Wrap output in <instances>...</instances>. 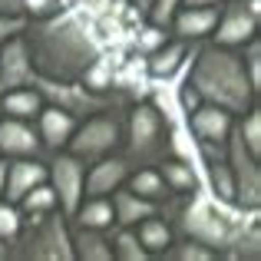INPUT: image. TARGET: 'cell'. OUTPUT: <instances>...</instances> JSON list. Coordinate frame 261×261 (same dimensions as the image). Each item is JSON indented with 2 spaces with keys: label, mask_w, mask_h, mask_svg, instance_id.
<instances>
[{
  "label": "cell",
  "mask_w": 261,
  "mask_h": 261,
  "mask_svg": "<svg viewBox=\"0 0 261 261\" xmlns=\"http://www.w3.org/2000/svg\"><path fill=\"white\" fill-rule=\"evenodd\" d=\"M109 202H113V225H116V228H136L142 218L162 212L155 202L136 195L129 185H119L116 192H109Z\"/></svg>",
  "instance_id": "cell-18"
},
{
  "label": "cell",
  "mask_w": 261,
  "mask_h": 261,
  "mask_svg": "<svg viewBox=\"0 0 261 261\" xmlns=\"http://www.w3.org/2000/svg\"><path fill=\"white\" fill-rule=\"evenodd\" d=\"M0 159H4V155H0Z\"/></svg>",
  "instance_id": "cell-40"
},
{
  "label": "cell",
  "mask_w": 261,
  "mask_h": 261,
  "mask_svg": "<svg viewBox=\"0 0 261 261\" xmlns=\"http://www.w3.org/2000/svg\"><path fill=\"white\" fill-rule=\"evenodd\" d=\"M126 102L129 99H116V102H109V106L83 116V119H76V129H73L66 149H70L73 155H80L83 162H93V159L109 155V152H119L122 149Z\"/></svg>",
  "instance_id": "cell-6"
},
{
  "label": "cell",
  "mask_w": 261,
  "mask_h": 261,
  "mask_svg": "<svg viewBox=\"0 0 261 261\" xmlns=\"http://www.w3.org/2000/svg\"><path fill=\"white\" fill-rule=\"evenodd\" d=\"M225 258H231V261H258L261 258V222L258 218H251V222L238 231V238L231 242V248L225 251Z\"/></svg>",
  "instance_id": "cell-26"
},
{
  "label": "cell",
  "mask_w": 261,
  "mask_h": 261,
  "mask_svg": "<svg viewBox=\"0 0 261 261\" xmlns=\"http://www.w3.org/2000/svg\"><path fill=\"white\" fill-rule=\"evenodd\" d=\"M46 182L57 192V205L63 215H73L76 205L83 202V182H86V162L73 155L70 149L50 152L46 159Z\"/></svg>",
  "instance_id": "cell-10"
},
{
  "label": "cell",
  "mask_w": 261,
  "mask_h": 261,
  "mask_svg": "<svg viewBox=\"0 0 261 261\" xmlns=\"http://www.w3.org/2000/svg\"><path fill=\"white\" fill-rule=\"evenodd\" d=\"M185 7H222L225 0H182Z\"/></svg>",
  "instance_id": "cell-37"
},
{
  "label": "cell",
  "mask_w": 261,
  "mask_h": 261,
  "mask_svg": "<svg viewBox=\"0 0 261 261\" xmlns=\"http://www.w3.org/2000/svg\"><path fill=\"white\" fill-rule=\"evenodd\" d=\"M159 258H169V261H215L218 255H215L212 248H205L202 242H192V238L175 235L172 245H169V248L162 251Z\"/></svg>",
  "instance_id": "cell-29"
},
{
  "label": "cell",
  "mask_w": 261,
  "mask_h": 261,
  "mask_svg": "<svg viewBox=\"0 0 261 261\" xmlns=\"http://www.w3.org/2000/svg\"><path fill=\"white\" fill-rule=\"evenodd\" d=\"M70 0H23V17L27 20H43V17H53V13L66 10Z\"/></svg>",
  "instance_id": "cell-34"
},
{
  "label": "cell",
  "mask_w": 261,
  "mask_h": 261,
  "mask_svg": "<svg viewBox=\"0 0 261 261\" xmlns=\"http://www.w3.org/2000/svg\"><path fill=\"white\" fill-rule=\"evenodd\" d=\"M17 208L23 212V215H40V212L60 208V205H57V192L50 189V182H40V185H33V189L27 192L23 198H20Z\"/></svg>",
  "instance_id": "cell-30"
},
{
  "label": "cell",
  "mask_w": 261,
  "mask_h": 261,
  "mask_svg": "<svg viewBox=\"0 0 261 261\" xmlns=\"http://www.w3.org/2000/svg\"><path fill=\"white\" fill-rule=\"evenodd\" d=\"M133 231H136V238H139V245L146 248V255H149V258H159L162 251L172 245V238H175L172 222L166 218V212H155V215L142 218V222L136 225Z\"/></svg>",
  "instance_id": "cell-22"
},
{
  "label": "cell",
  "mask_w": 261,
  "mask_h": 261,
  "mask_svg": "<svg viewBox=\"0 0 261 261\" xmlns=\"http://www.w3.org/2000/svg\"><path fill=\"white\" fill-rule=\"evenodd\" d=\"M7 258L17 261H73V242H70V215L60 208L23 215L17 242L10 245Z\"/></svg>",
  "instance_id": "cell-5"
},
{
  "label": "cell",
  "mask_w": 261,
  "mask_h": 261,
  "mask_svg": "<svg viewBox=\"0 0 261 261\" xmlns=\"http://www.w3.org/2000/svg\"><path fill=\"white\" fill-rule=\"evenodd\" d=\"M70 242H73V261H113L109 231L70 225Z\"/></svg>",
  "instance_id": "cell-21"
},
{
  "label": "cell",
  "mask_w": 261,
  "mask_h": 261,
  "mask_svg": "<svg viewBox=\"0 0 261 261\" xmlns=\"http://www.w3.org/2000/svg\"><path fill=\"white\" fill-rule=\"evenodd\" d=\"M4 198L17 205L33 185L46 182V159L43 155H20V159H4Z\"/></svg>",
  "instance_id": "cell-13"
},
{
  "label": "cell",
  "mask_w": 261,
  "mask_h": 261,
  "mask_svg": "<svg viewBox=\"0 0 261 261\" xmlns=\"http://www.w3.org/2000/svg\"><path fill=\"white\" fill-rule=\"evenodd\" d=\"M185 80L202 96V102H215V106L228 109L231 116L248 113L258 102V89L251 86L248 73H245L242 50L218 46L212 40L195 43V53H192Z\"/></svg>",
  "instance_id": "cell-2"
},
{
  "label": "cell",
  "mask_w": 261,
  "mask_h": 261,
  "mask_svg": "<svg viewBox=\"0 0 261 261\" xmlns=\"http://www.w3.org/2000/svg\"><path fill=\"white\" fill-rule=\"evenodd\" d=\"M27 27V17H7V13H0V46L7 43V40L20 37Z\"/></svg>",
  "instance_id": "cell-35"
},
{
  "label": "cell",
  "mask_w": 261,
  "mask_h": 261,
  "mask_svg": "<svg viewBox=\"0 0 261 261\" xmlns=\"http://www.w3.org/2000/svg\"><path fill=\"white\" fill-rule=\"evenodd\" d=\"M40 96H43V102H50V106H60L66 109L70 116H76V119H83V116L96 113V109L109 106V102L122 99L119 93H93V89H86L80 80H50V76H37Z\"/></svg>",
  "instance_id": "cell-8"
},
{
  "label": "cell",
  "mask_w": 261,
  "mask_h": 261,
  "mask_svg": "<svg viewBox=\"0 0 261 261\" xmlns=\"http://www.w3.org/2000/svg\"><path fill=\"white\" fill-rule=\"evenodd\" d=\"M126 185L136 192V195L155 202L159 208H166V205L172 202V192L166 189V182H162V175H159V169H155V166H133Z\"/></svg>",
  "instance_id": "cell-24"
},
{
  "label": "cell",
  "mask_w": 261,
  "mask_h": 261,
  "mask_svg": "<svg viewBox=\"0 0 261 261\" xmlns=\"http://www.w3.org/2000/svg\"><path fill=\"white\" fill-rule=\"evenodd\" d=\"M33 126H37V136H40V146H43V152H60V149H66V142H70L73 129H76V116H70L66 109L60 106H50V102H43V109L37 113V119H33Z\"/></svg>",
  "instance_id": "cell-16"
},
{
  "label": "cell",
  "mask_w": 261,
  "mask_h": 261,
  "mask_svg": "<svg viewBox=\"0 0 261 261\" xmlns=\"http://www.w3.org/2000/svg\"><path fill=\"white\" fill-rule=\"evenodd\" d=\"M169 40V30L166 27H159V23H149V20H142L139 23V30H136V37H133V46H136V53H152L155 46H162Z\"/></svg>",
  "instance_id": "cell-31"
},
{
  "label": "cell",
  "mask_w": 261,
  "mask_h": 261,
  "mask_svg": "<svg viewBox=\"0 0 261 261\" xmlns=\"http://www.w3.org/2000/svg\"><path fill=\"white\" fill-rule=\"evenodd\" d=\"M225 162L235 182V205L245 212H261V155H255L231 129L225 139Z\"/></svg>",
  "instance_id": "cell-7"
},
{
  "label": "cell",
  "mask_w": 261,
  "mask_h": 261,
  "mask_svg": "<svg viewBox=\"0 0 261 261\" xmlns=\"http://www.w3.org/2000/svg\"><path fill=\"white\" fill-rule=\"evenodd\" d=\"M23 40L37 76L50 80H80L86 66L102 53L96 30L73 7L43 20H27Z\"/></svg>",
  "instance_id": "cell-1"
},
{
  "label": "cell",
  "mask_w": 261,
  "mask_h": 261,
  "mask_svg": "<svg viewBox=\"0 0 261 261\" xmlns=\"http://www.w3.org/2000/svg\"><path fill=\"white\" fill-rule=\"evenodd\" d=\"M218 10L222 7H178L172 23H169V33L185 43H205L215 30V20H218Z\"/></svg>",
  "instance_id": "cell-17"
},
{
  "label": "cell",
  "mask_w": 261,
  "mask_h": 261,
  "mask_svg": "<svg viewBox=\"0 0 261 261\" xmlns=\"http://www.w3.org/2000/svg\"><path fill=\"white\" fill-rule=\"evenodd\" d=\"M155 169H159L166 189L172 192V198H182V195H189V192H195V189H205L202 169H195L192 162L175 159V155H166L162 162H155Z\"/></svg>",
  "instance_id": "cell-20"
},
{
  "label": "cell",
  "mask_w": 261,
  "mask_h": 261,
  "mask_svg": "<svg viewBox=\"0 0 261 261\" xmlns=\"http://www.w3.org/2000/svg\"><path fill=\"white\" fill-rule=\"evenodd\" d=\"M242 50V63H245V73H248L251 86L261 93V37H251L245 46H238Z\"/></svg>",
  "instance_id": "cell-32"
},
{
  "label": "cell",
  "mask_w": 261,
  "mask_h": 261,
  "mask_svg": "<svg viewBox=\"0 0 261 261\" xmlns=\"http://www.w3.org/2000/svg\"><path fill=\"white\" fill-rule=\"evenodd\" d=\"M126 7H133V10H139V13H146V7H149V0H126Z\"/></svg>",
  "instance_id": "cell-38"
},
{
  "label": "cell",
  "mask_w": 261,
  "mask_h": 261,
  "mask_svg": "<svg viewBox=\"0 0 261 261\" xmlns=\"http://www.w3.org/2000/svg\"><path fill=\"white\" fill-rule=\"evenodd\" d=\"M122 155L133 166H155L169 155V122L155 109L149 96L126 102V119H122Z\"/></svg>",
  "instance_id": "cell-4"
},
{
  "label": "cell",
  "mask_w": 261,
  "mask_h": 261,
  "mask_svg": "<svg viewBox=\"0 0 261 261\" xmlns=\"http://www.w3.org/2000/svg\"><path fill=\"white\" fill-rule=\"evenodd\" d=\"M0 13H7V17H23V0H0Z\"/></svg>",
  "instance_id": "cell-36"
},
{
  "label": "cell",
  "mask_w": 261,
  "mask_h": 261,
  "mask_svg": "<svg viewBox=\"0 0 261 261\" xmlns=\"http://www.w3.org/2000/svg\"><path fill=\"white\" fill-rule=\"evenodd\" d=\"M70 225L109 231L113 228V202H109V195H83V202L70 215Z\"/></svg>",
  "instance_id": "cell-25"
},
{
  "label": "cell",
  "mask_w": 261,
  "mask_h": 261,
  "mask_svg": "<svg viewBox=\"0 0 261 261\" xmlns=\"http://www.w3.org/2000/svg\"><path fill=\"white\" fill-rule=\"evenodd\" d=\"M195 43H185V40H178L169 33V40L162 46H155L152 53H146V73L149 80H172L178 73V66L185 63V57H189V50Z\"/></svg>",
  "instance_id": "cell-19"
},
{
  "label": "cell",
  "mask_w": 261,
  "mask_h": 261,
  "mask_svg": "<svg viewBox=\"0 0 261 261\" xmlns=\"http://www.w3.org/2000/svg\"><path fill=\"white\" fill-rule=\"evenodd\" d=\"M258 30H261V0H225L208 40L218 46L238 50L251 37H258Z\"/></svg>",
  "instance_id": "cell-9"
},
{
  "label": "cell",
  "mask_w": 261,
  "mask_h": 261,
  "mask_svg": "<svg viewBox=\"0 0 261 261\" xmlns=\"http://www.w3.org/2000/svg\"><path fill=\"white\" fill-rule=\"evenodd\" d=\"M43 109V96L37 86H17L0 93V116H13V119H37V113Z\"/></svg>",
  "instance_id": "cell-23"
},
{
  "label": "cell",
  "mask_w": 261,
  "mask_h": 261,
  "mask_svg": "<svg viewBox=\"0 0 261 261\" xmlns=\"http://www.w3.org/2000/svg\"><path fill=\"white\" fill-rule=\"evenodd\" d=\"M20 228H23V212H20L13 202L0 198V258H7V251H10V245L17 242Z\"/></svg>",
  "instance_id": "cell-28"
},
{
  "label": "cell",
  "mask_w": 261,
  "mask_h": 261,
  "mask_svg": "<svg viewBox=\"0 0 261 261\" xmlns=\"http://www.w3.org/2000/svg\"><path fill=\"white\" fill-rule=\"evenodd\" d=\"M166 208H169V215H172L169 222H172L175 235L202 242L205 248H212L218 258H225V251L231 248L238 231H242L251 218L261 215V212L238 208L235 202H222V198H215L208 189H195L182 198H172Z\"/></svg>",
  "instance_id": "cell-3"
},
{
  "label": "cell",
  "mask_w": 261,
  "mask_h": 261,
  "mask_svg": "<svg viewBox=\"0 0 261 261\" xmlns=\"http://www.w3.org/2000/svg\"><path fill=\"white\" fill-rule=\"evenodd\" d=\"M109 245H113V258L116 261H146V248L139 245L133 228H109Z\"/></svg>",
  "instance_id": "cell-27"
},
{
  "label": "cell",
  "mask_w": 261,
  "mask_h": 261,
  "mask_svg": "<svg viewBox=\"0 0 261 261\" xmlns=\"http://www.w3.org/2000/svg\"><path fill=\"white\" fill-rule=\"evenodd\" d=\"M0 155L4 159H20V155H43L37 126L30 119H13L0 116Z\"/></svg>",
  "instance_id": "cell-15"
},
{
  "label": "cell",
  "mask_w": 261,
  "mask_h": 261,
  "mask_svg": "<svg viewBox=\"0 0 261 261\" xmlns=\"http://www.w3.org/2000/svg\"><path fill=\"white\" fill-rule=\"evenodd\" d=\"M178 7H182V0H149L146 20H149V23H159V27H166V30H169V23H172V17H175Z\"/></svg>",
  "instance_id": "cell-33"
},
{
  "label": "cell",
  "mask_w": 261,
  "mask_h": 261,
  "mask_svg": "<svg viewBox=\"0 0 261 261\" xmlns=\"http://www.w3.org/2000/svg\"><path fill=\"white\" fill-rule=\"evenodd\" d=\"M4 172L7 169H4V159H0V198H4Z\"/></svg>",
  "instance_id": "cell-39"
},
{
  "label": "cell",
  "mask_w": 261,
  "mask_h": 261,
  "mask_svg": "<svg viewBox=\"0 0 261 261\" xmlns=\"http://www.w3.org/2000/svg\"><path fill=\"white\" fill-rule=\"evenodd\" d=\"M129 172H133V162L122 152H109L99 159L86 162V182H83V195H109L119 185H126Z\"/></svg>",
  "instance_id": "cell-11"
},
{
  "label": "cell",
  "mask_w": 261,
  "mask_h": 261,
  "mask_svg": "<svg viewBox=\"0 0 261 261\" xmlns=\"http://www.w3.org/2000/svg\"><path fill=\"white\" fill-rule=\"evenodd\" d=\"M185 122H189V133L195 136V142H225L235 129V116L215 102H198L185 116Z\"/></svg>",
  "instance_id": "cell-14"
},
{
  "label": "cell",
  "mask_w": 261,
  "mask_h": 261,
  "mask_svg": "<svg viewBox=\"0 0 261 261\" xmlns=\"http://www.w3.org/2000/svg\"><path fill=\"white\" fill-rule=\"evenodd\" d=\"M33 83H37V70H33L27 40L20 33V37L7 40L0 46V93L17 89V86H33Z\"/></svg>",
  "instance_id": "cell-12"
}]
</instances>
